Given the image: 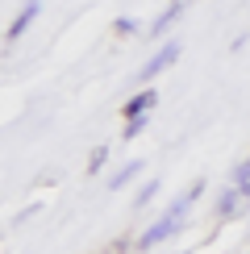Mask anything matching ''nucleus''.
Here are the masks:
<instances>
[{"label": "nucleus", "instance_id": "9d476101", "mask_svg": "<svg viewBox=\"0 0 250 254\" xmlns=\"http://www.w3.org/2000/svg\"><path fill=\"white\" fill-rule=\"evenodd\" d=\"M146 121H150V117H142V121H125V137H138V133L146 129Z\"/></svg>", "mask_w": 250, "mask_h": 254}, {"label": "nucleus", "instance_id": "423d86ee", "mask_svg": "<svg viewBox=\"0 0 250 254\" xmlns=\"http://www.w3.org/2000/svg\"><path fill=\"white\" fill-rule=\"evenodd\" d=\"M180 8H184V4H171V8H167V13H163V17L150 25V34H154V38H159V34H167V25H171V21L180 17Z\"/></svg>", "mask_w": 250, "mask_h": 254}, {"label": "nucleus", "instance_id": "7ed1b4c3", "mask_svg": "<svg viewBox=\"0 0 250 254\" xmlns=\"http://www.w3.org/2000/svg\"><path fill=\"white\" fill-rule=\"evenodd\" d=\"M175 59H180V42H167V46L159 50V55H154V59H150V63H146V67L138 71V79H150V75H159V71H163V67H171Z\"/></svg>", "mask_w": 250, "mask_h": 254}, {"label": "nucleus", "instance_id": "f8f14e48", "mask_svg": "<svg viewBox=\"0 0 250 254\" xmlns=\"http://www.w3.org/2000/svg\"><path fill=\"white\" fill-rule=\"evenodd\" d=\"M113 34H133V21H129V17H121V21H113Z\"/></svg>", "mask_w": 250, "mask_h": 254}, {"label": "nucleus", "instance_id": "f257e3e1", "mask_svg": "<svg viewBox=\"0 0 250 254\" xmlns=\"http://www.w3.org/2000/svg\"><path fill=\"white\" fill-rule=\"evenodd\" d=\"M200 188H204V184L196 179V184L188 188V196H180V200H175V204L167 208V213H163V217H159V221H154V225H150V229H146V234L138 238V250H150V246H159L163 238H171L175 229H180V221L188 217V204H192V200L200 196Z\"/></svg>", "mask_w": 250, "mask_h": 254}, {"label": "nucleus", "instance_id": "f03ea898", "mask_svg": "<svg viewBox=\"0 0 250 254\" xmlns=\"http://www.w3.org/2000/svg\"><path fill=\"white\" fill-rule=\"evenodd\" d=\"M154 104H159V96H154V92H138L133 100L121 104V117H125V121H142V117H150Z\"/></svg>", "mask_w": 250, "mask_h": 254}, {"label": "nucleus", "instance_id": "0eeeda50", "mask_svg": "<svg viewBox=\"0 0 250 254\" xmlns=\"http://www.w3.org/2000/svg\"><path fill=\"white\" fill-rule=\"evenodd\" d=\"M238 196H242V192H225V196H221V208H217V217H221V221L238 213Z\"/></svg>", "mask_w": 250, "mask_h": 254}, {"label": "nucleus", "instance_id": "6e6552de", "mask_svg": "<svg viewBox=\"0 0 250 254\" xmlns=\"http://www.w3.org/2000/svg\"><path fill=\"white\" fill-rule=\"evenodd\" d=\"M104 158H109V146H96V150L88 154V171H100V167H104Z\"/></svg>", "mask_w": 250, "mask_h": 254}, {"label": "nucleus", "instance_id": "ddd939ff", "mask_svg": "<svg viewBox=\"0 0 250 254\" xmlns=\"http://www.w3.org/2000/svg\"><path fill=\"white\" fill-rule=\"evenodd\" d=\"M238 192H242V196H246V200H250V184H242V188H238Z\"/></svg>", "mask_w": 250, "mask_h": 254}, {"label": "nucleus", "instance_id": "20e7f679", "mask_svg": "<svg viewBox=\"0 0 250 254\" xmlns=\"http://www.w3.org/2000/svg\"><path fill=\"white\" fill-rule=\"evenodd\" d=\"M38 4H42V0H25V8H21V17L13 21V25H8V34H4L8 42H17V38H21V34L29 29V21L38 17Z\"/></svg>", "mask_w": 250, "mask_h": 254}, {"label": "nucleus", "instance_id": "39448f33", "mask_svg": "<svg viewBox=\"0 0 250 254\" xmlns=\"http://www.w3.org/2000/svg\"><path fill=\"white\" fill-rule=\"evenodd\" d=\"M138 171H142V163H129V167H121V171H117V175L109 179V188H113V192H117V188H125V184H129V179L138 175Z\"/></svg>", "mask_w": 250, "mask_h": 254}, {"label": "nucleus", "instance_id": "1a4fd4ad", "mask_svg": "<svg viewBox=\"0 0 250 254\" xmlns=\"http://www.w3.org/2000/svg\"><path fill=\"white\" fill-rule=\"evenodd\" d=\"M234 184H238V188L250 184V163H238V167H234Z\"/></svg>", "mask_w": 250, "mask_h": 254}, {"label": "nucleus", "instance_id": "9b49d317", "mask_svg": "<svg viewBox=\"0 0 250 254\" xmlns=\"http://www.w3.org/2000/svg\"><path fill=\"white\" fill-rule=\"evenodd\" d=\"M154 192H159V184H154V179H150V184H146L142 192H138V204H150V196H154Z\"/></svg>", "mask_w": 250, "mask_h": 254}]
</instances>
